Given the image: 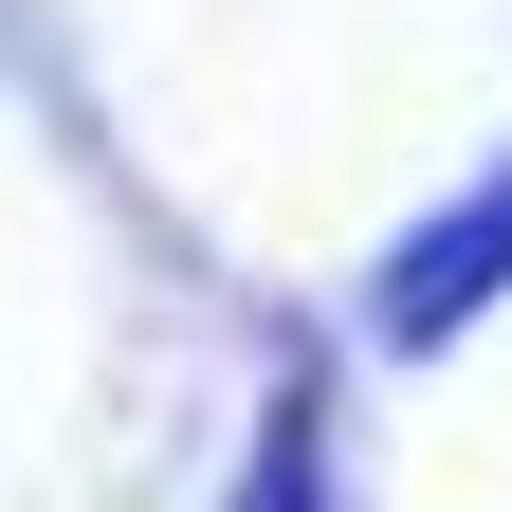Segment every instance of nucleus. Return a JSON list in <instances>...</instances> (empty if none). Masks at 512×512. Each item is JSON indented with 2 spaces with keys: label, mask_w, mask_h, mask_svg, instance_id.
Here are the masks:
<instances>
[{
  "label": "nucleus",
  "mask_w": 512,
  "mask_h": 512,
  "mask_svg": "<svg viewBox=\"0 0 512 512\" xmlns=\"http://www.w3.org/2000/svg\"><path fill=\"white\" fill-rule=\"evenodd\" d=\"M494 275H512V183H476L439 238H403V275H384V330H403V348H439V330H458Z\"/></svg>",
  "instance_id": "f257e3e1"
},
{
  "label": "nucleus",
  "mask_w": 512,
  "mask_h": 512,
  "mask_svg": "<svg viewBox=\"0 0 512 512\" xmlns=\"http://www.w3.org/2000/svg\"><path fill=\"white\" fill-rule=\"evenodd\" d=\"M256 512H311V403H275V458H256Z\"/></svg>",
  "instance_id": "f03ea898"
}]
</instances>
